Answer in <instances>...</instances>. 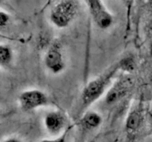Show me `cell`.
Wrapping results in <instances>:
<instances>
[{
    "label": "cell",
    "instance_id": "obj_14",
    "mask_svg": "<svg viewBox=\"0 0 152 142\" xmlns=\"http://www.w3.org/2000/svg\"><path fill=\"white\" fill-rule=\"evenodd\" d=\"M4 142H21V141L16 138H9L4 141Z\"/></svg>",
    "mask_w": 152,
    "mask_h": 142
},
{
    "label": "cell",
    "instance_id": "obj_11",
    "mask_svg": "<svg viewBox=\"0 0 152 142\" xmlns=\"http://www.w3.org/2000/svg\"><path fill=\"white\" fill-rule=\"evenodd\" d=\"M10 21V16L6 12L0 10V30L5 28L9 23Z\"/></svg>",
    "mask_w": 152,
    "mask_h": 142
},
{
    "label": "cell",
    "instance_id": "obj_8",
    "mask_svg": "<svg viewBox=\"0 0 152 142\" xmlns=\"http://www.w3.org/2000/svg\"><path fill=\"white\" fill-rule=\"evenodd\" d=\"M144 121L143 112L139 108H134L131 112L126 119V128L129 131H136L141 127Z\"/></svg>",
    "mask_w": 152,
    "mask_h": 142
},
{
    "label": "cell",
    "instance_id": "obj_13",
    "mask_svg": "<svg viewBox=\"0 0 152 142\" xmlns=\"http://www.w3.org/2000/svg\"><path fill=\"white\" fill-rule=\"evenodd\" d=\"M149 12H150V17L149 19H148V22H147V30H148L150 35L152 36V0H151V3H150Z\"/></svg>",
    "mask_w": 152,
    "mask_h": 142
},
{
    "label": "cell",
    "instance_id": "obj_6",
    "mask_svg": "<svg viewBox=\"0 0 152 142\" xmlns=\"http://www.w3.org/2000/svg\"><path fill=\"white\" fill-rule=\"evenodd\" d=\"M133 86V81L130 77L125 76L114 83L111 88L108 90L105 97L108 104L117 101L128 94Z\"/></svg>",
    "mask_w": 152,
    "mask_h": 142
},
{
    "label": "cell",
    "instance_id": "obj_10",
    "mask_svg": "<svg viewBox=\"0 0 152 142\" xmlns=\"http://www.w3.org/2000/svg\"><path fill=\"white\" fill-rule=\"evenodd\" d=\"M13 59L12 48L7 44H0V67H7L11 64Z\"/></svg>",
    "mask_w": 152,
    "mask_h": 142
},
{
    "label": "cell",
    "instance_id": "obj_7",
    "mask_svg": "<svg viewBox=\"0 0 152 142\" xmlns=\"http://www.w3.org/2000/svg\"><path fill=\"white\" fill-rule=\"evenodd\" d=\"M67 118L65 114L59 110L49 112L45 118V125L46 129L51 134L60 133L65 129Z\"/></svg>",
    "mask_w": 152,
    "mask_h": 142
},
{
    "label": "cell",
    "instance_id": "obj_5",
    "mask_svg": "<svg viewBox=\"0 0 152 142\" xmlns=\"http://www.w3.org/2000/svg\"><path fill=\"white\" fill-rule=\"evenodd\" d=\"M94 22L101 29L110 28L114 22L111 14L102 0H86Z\"/></svg>",
    "mask_w": 152,
    "mask_h": 142
},
{
    "label": "cell",
    "instance_id": "obj_12",
    "mask_svg": "<svg viewBox=\"0 0 152 142\" xmlns=\"http://www.w3.org/2000/svg\"><path fill=\"white\" fill-rule=\"evenodd\" d=\"M67 135V130L62 133V135L59 137L56 138L54 139H45V140H42L40 142H65V138H66Z\"/></svg>",
    "mask_w": 152,
    "mask_h": 142
},
{
    "label": "cell",
    "instance_id": "obj_1",
    "mask_svg": "<svg viewBox=\"0 0 152 142\" xmlns=\"http://www.w3.org/2000/svg\"><path fill=\"white\" fill-rule=\"evenodd\" d=\"M120 70H124L123 59L111 65L99 76L89 81L82 92L81 101L83 106L86 107L98 100L105 93L113 77Z\"/></svg>",
    "mask_w": 152,
    "mask_h": 142
},
{
    "label": "cell",
    "instance_id": "obj_15",
    "mask_svg": "<svg viewBox=\"0 0 152 142\" xmlns=\"http://www.w3.org/2000/svg\"><path fill=\"white\" fill-rule=\"evenodd\" d=\"M4 2V0H0V6L1 5V4H3V3Z\"/></svg>",
    "mask_w": 152,
    "mask_h": 142
},
{
    "label": "cell",
    "instance_id": "obj_4",
    "mask_svg": "<svg viewBox=\"0 0 152 142\" xmlns=\"http://www.w3.org/2000/svg\"><path fill=\"white\" fill-rule=\"evenodd\" d=\"M18 101L22 111L30 112L48 104L49 98L42 90L31 89L22 92L19 94Z\"/></svg>",
    "mask_w": 152,
    "mask_h": 142
},
{
    "label": "cell",
    "instance_id": "obj_3",
    "mask_svg": "<svg viewBox=\"0 0 152 142\" xmlns=\"http://www.w3.org/2000/svg\"><path fill=\"white\" fill-rule=\"evenodd\" d=\"M44 63L48 70L53 74H59L65 70L66 59L59 41H54L49 46L45 54Z\"/></svg>",
    "mask_w": 152,
    "mask_h": 142
},
{
    "label": "cell",
    "instance_id": "obj_9",
    "mask_svg": "<svg viewBox=\"0 0 152 142\" xmlns=\"http://www.w3.org/2000/svg\"><path fill=\"white\" fill-rule=\"evenodd\" d=\"M102 121V116L98 112L90 111L86 112L81 118V124L86 129L92 130L99 127Z\"/></svg>",
    "mask_w": 152,
    "mask_h": 142
},
{
    "label": "cell",
    "instance_id": "obj_2",
    "mask_svg": "<svg viewBox=\"0 0 152 142\" xmlns=\"http://www.w3.org/2000/svg\"><path fill=\"white\" fill-rule=\"evenodd\" d=\"M80 13V4L77 0H61L50 10V22L59 28L70 25Z\"/></svg>",
    "mask_w": 152,
    "mask_h": 142
}]
</instances>
